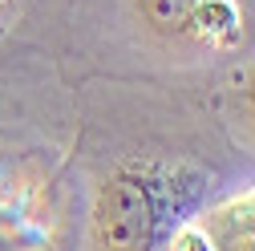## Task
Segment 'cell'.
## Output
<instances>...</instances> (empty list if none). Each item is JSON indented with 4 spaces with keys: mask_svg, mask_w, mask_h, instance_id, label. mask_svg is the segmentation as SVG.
Wrapping results in <instances>:
<instances>
[{
    "mask_svg": "<svg viewBox=\"0 0 255 251\" xmlns=\"http://www.w3.org/2000/svg\"><path fill=\"white\" fill-rule=\"evenodd\" d=\"M73 174L81 186L77 251H170L207 207L255 186L235 150L158 134L73 146Z\"/></svg>",
    "mask_w": 255,
    "mask_h": 251,
    "instance_id": "1",
    "label": "cell"
},
{
    "mask_svg": "<svg viewBox=\"0 0 255 251\" xmlns=\"http://www.w3.org/2000/svg\"><path fill=\"white\" fill-rule=\"evenodd\" d=\"M231 130H235V154L243 158V166H255V61L231 85Z\"/></svg>",
    "mask_w": 255,
    "mask_h": 251,
    "instance_id": "3",
    "label": "cell"
},
{
    "mask_svg": "<svg viewBox=\"0 0 255 251\" xmlns=\"http://www.w3.org/2000/svg\"><path fill=\"white\" fill-rule=\"evenodd\" d=\"M8 4H12V0H0V12H8Z\"/></svg>",
    "mask_w": 255,
    "mask_h": 251,
    "instance_id": "4",
    "label": "cell"
},
{
    "mask_svg": "<svg viewBox=\"0 0 255 251\" xmlns=\"http://www.w3.org/2000/svg\"><path fill=\"white\" fill-rule=\"evenodd\" d=\"M0 251H20V247H8V243H0Z\"/></svg>",
    "mask_w": 255,
    "mask_h": 251,
    "instance_id": "5",
    "label": "cell"
},
{
    "mask_svg": "<svg viewBox=\"0 0 255 251\" xmlns=\"http://www.w3.org/2000/svg\"><path fill=\"white\" fill-rule=\"evenodd\" d=\"M207 251H255V186L219 199L195 219Z\"/></svg>",
    "mask_w": 255,
    "mask_h": 251,
    "instance_id": "2",
    "label": "cell"
}]
</instances>
